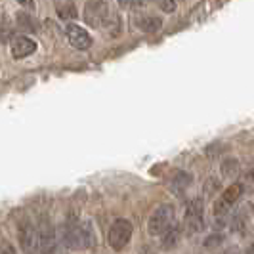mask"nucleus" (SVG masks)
I'll return each mask as SVG.
<instances>
[{
    "mask_svg": "<svg viewBox=\"0 0 254 254\" xmlns=\"http://www.w3.org/2000/svg\"><path fill=\"white\" fill-rule=\"evenodd\" d=\"M174 226V206L172 204H161L153 210L147 229L151 235H165L168 229Z\"/></svg>",
    "mask_w": 254,
    "mask_h": 254,
    "instance_id": "obj_2",
    "label": "nucleus"
},
{
    "mask_svg": "<svg viewBox=\"0 0 254 254\" xmlns=\"http://www.w3.org/2000/svg\"><path fill=\"white\" fill-rule=\"evenodd\" d=\"M241 193H243V184H233V186H229L228 190L222 193V197L216 201V204H214V212H216V216L226 214L229 208L233 206V203L241 197Z\"/></svg>",
    "mask_w": 254,
    "mask_h": 254,
    "instance_id": "obj_7",
    "label": "nucleus"
},
{
    "mask_svg": "<svg viewBox=\"0 0 254 254\" xmlns=\"http://www.w3.org/2000/svg\"><path fill=\"white\" fill-rule=\"evenodd\" d=\"M220 168H222V174H224V176L233 178V176H237V174H239V161L229 157V159H226V161L222 163Z\"/></svg>",
    "mask_w": 254,
    "mask_h": 254,
    "instance_id": "obj_15",
    "label": "nucleus"
},
{
    "mask_svg": "<svg viewBox=\"0 0 254 254\" xmlns=\"http://www.w3.org/2000/svg\"><path fill=\"white\" fill-rule=\"evenodd\" d=\"M21 6H25V8H35V0H17Z\"/></svg>",
    "mask_w": 254,
    "mask_h": 254,
    "instance_id": "obj_22",
    "label": "nucleus"
},
{
    "mask_svg": "<svg viewBox=\"0 0 254 254\" xmlns=\"http://www.w3.org/2000/svg\"><path fill=\"white\" fill-rule=\"evenodd\" d=\"M67 40L75 50H88L92 46V37L88 35L86 29H82L80 25H69L67 27Z\"/></svg>",
    "mask_w": 254,
    "mask_h": 254,
    "instance_id": "obj_8",
    "label": "nucleus"
},
{
    "mask_svg": "<svg viewBox=\"0 0 254 254\" xmlns=\"http://www.w3.org/2000/svg\"><path fill=\"white\" fill-rule=\"evenodd\" d=\"M56 231L52 228V224L48 220H42L40 222V228H38V251L40 254H52L56 249Z\"/></svg>",
    "mask_w": 254,
    "mask_h": 254,
    "instance_id": "obj_6",
    "label": "nucleus"
},
{
    "mask_svg": "<svg viewBox=\"0 0 254 254\" xmlns=\"http://www.w3.org/2000/svg\"><path fill=\"white\" fill-rule=\"evenodd\" d=\"M121 8H134V6H140V0H117Z\"/></svg>",
    "mask_w": 254,
    "mask_h": 254,
    "instance_id": "obj_19",
    "label": "nucleus"
},
{
    "mask_svg": "<svg viewBox=\"0 0 254 254\" xmlns=\"http://www.w3.org/2000/svg\"><path fill=\"white\" fill-rule=\"evenodd\" d=\"M12 58L13 60H23L27 56L35 54L37 52V42L29 37H15L12 40Z\"/></svg>",
    "mask_w": 254,
    "mask_h": 254,
    "instance_id": "obj_9",
    "label": "nucleus"
},
{
    "mask_svg": "<svg viewBox=\"0 0 254 254\" xmlns=\"http://www.w3.org/2000/svg\"><path fill=\"white\" fill-rule=\"evenodd\" d=\"M132 224L128 222V220H117L111 229H109V245H111V249L113 251H123L125 247L128 245L130 241V237H132Z\"/></svg>",
    "mask_w": 254,
    "mask_h": 254,
    "instance_id": "obj_3",
    "label": "nucleus"
},
{
    "mask_svg": "<svg viewBox=\"0 0 254 254\" xmlns=\"http://www.w3.org/2000/svg\"><path fill=\"white\" fill-rule=\"evenodd\" d=\"M58 15H60V19H64V21H73V19H76V6L73 2L58 4Z\"/></svg>",
    "mask_w": 254,
    "mask_h": 254,
    "instance_id": "obj_12",
    "label": "nucleus"
},
{
    "mask_svg": "<svg viewBox=\"0 0 254 254\" xmlns=\"http://www.w3.org/2000/svg\"><path fill=\"white\" fill-rule=\"evenodd\" d=\"M109 8H107V0H88L86 8H84V19L92 27H102V23L107 21Z\"/></svg>",
    "mask_w": 254,
    "mask_h": 254,
    "instance_id": "obj_5",
    "label": "nucleus"
},
{
    "mask_svg": "<svg viewBox=\"0 0 254 254\" xmlns=\"http://www.w3.org/2000/svg\"><path fill=\"white\" fill-rule=\"evenodd\" d=\"M138 25L143 33H157L161 27H163V19L161 17H155V15H145L138 21Z\"/></svg>",
    "mask_w": 254,
    "mask_h": 254,
    "instance_id": "obj_11",
    "label": "nucleus"
},
{
    "mask_svg": "<svg viewBox=\"0 0 254 254\" xmlns=\"http://www.w3.org/2000/svg\"><path fill=\"white\" fill-rule=\"evenodd\" d=\"M222 241H224V237H222V235H210V237H206V239H204V247H206V249H210V247L220 245Z\"/></svg>",
    "mask_w": 254,
    "mask_h": 254,
    "instance_id": "obj_18",
    "label": "nucleus"
},
{
    "mask_svg": "<svg viewBox=\"0 0 254 254\" xmlns=\"http://www.w3.org/2000/svg\"><path fill=\"white\" fill-rule=\"evenodd\" d=\"M247 254H254V243L249 247V251H247Z\"/></svg>",
    "mask_w": 254,
    "mask_h": 254,
    "instance_id": "obj_23",
    "label": "nucleus"
},
{
    "mask_svg": "<svg viewBox=\"0 0 254 254\" xmlns=\"http://www.w3.org/2000/svg\"><path fill=\"white\" fill-rule=\"evenodd\" d=\"M17 233H19V243H21V249L29 253V251H33L35 247L38 245V229H35L27 220L23 222H19V229H17Z\"/></svg>",
    "mask_w": 254,
    "mask_h": 254,
    "instance_id": "obj_10",
    "label": "nucleus"
},
{
    "mask_svg": "<svg viewBox=\"0 0 254 254\" xmlns=\"http://www.w3.org/2000/svg\"><path fill=\"white\" fill-rule=\"evenodd\" d=\"M17 25L21 27L23 31H31V33H35V31L38 29L35 17H31V15H29V13H25V12L17 13Z\"/></svg>",
    "mask_w": 254,
    "mask_h": 254,
    "instance_id": "obj_14",
    "label": "nucleus"
},
{
    "mask_svg": "<svg viewBox=\"0 0 254 254\" xmlns=\"http://www.w3.org/2000/svg\"><path fill=\"white\" fill-rule=\"evenodd\" d=\"M190 184H191V176L188 174V172H176V174H174V178H172V182H170V186H172L174 193L184 191Z\"/></svg>",
    "mask_w": 254,
    "mask_h": 254,
    "instance_id": "obj_13",
    "label": "nucleus"
},
{
    "mask_svg": "<svg viewBox=\"0 0 254 254\" xmlns=\"http://www.w3.org/2000/svg\"><path fill=\"white\" fill-rule=\"evenodd\" d=\"M216 190H220V182L218 180H206V184H204V193L206 195H212Z\"/></svg>",
    "mask_w": 254,
    "mask_h": 254,
    "instance_id": "obj_17",
    "label": "nucleus"
},
{
    "mask_svg": "<svg viewBox=\"0 0 254 254\" xmlns=\"http://www.w3.org/2000/svg\"><path fill=\"white\" fill-rule=\"evenodd\" d=\"M178 239H180V228L178 226H172L165 233V237H163V249H172L178 243Z\"/></svg>",
    "mask_w": 254,
    "mask_h": 254,
    "instance_id": "obj_16",
    "label": "nucleus"
},
{
    "mask_svg": "<svg viewBox=\"0 0 254 254\" xmlns=\"http://www.w3.org/2000/svg\"><path fill=\"white\" fill-rule=\"evenodd\" d=\"M64 241L69 249H90L94 247V233L88 224L78 226L76 222L67 224L64 231Z\"/></svg>",
    "mask_w": 254,
    "mask_h": 254,
    "instance_id": "obj_1",
    "label": "nucleus"
},
{
    "mask_svg": "<svg viewBox=\"0 0 254 254\" xmlns=\"http://www.w3.org/2000/svg\"><path fill=\"white\" fill-rule=\"evenodd\" d=\"M203 199H191L188 203V208H186V222L184 226L188 229V233L193 235L197 231L203 229Z\"/></svg>",
    "mask_w": 254,
    "mask_h": 254,
    "instance_id": "obj_4",
    "label": "nucleus"
},
{
    "mask_svg": "<svg viewBox=\"0 0 254 254\" xmlns=\"http://www.w3.org/2000/svg\"><path fill=\"white\" fill-rule=\"evenodd\" d=\"M220 151H222V145H220V143H214V147H212V145L206 147V155H208V157H216Z\"/></svg>",
    "mask_w": 254,
    "mask_h": 254,
    "instance_id": "obj_20",
    "label": "nucleus"
},
{
    "mask_svg": "<svg viewBox=\"0 0 254 254\" xmlns=\"http://www.w3.org/2000/svg\"><path fill=\"white\" fill-rule=\"evenodd\" d=\"M2 254H15L13 247L8 241H2Z\"/></svg>",
    "mask_w": 254,
    "mask_h": 254,
    "instance_id": "obj_21",
    "label": "nucleus"
}]
</instances>
